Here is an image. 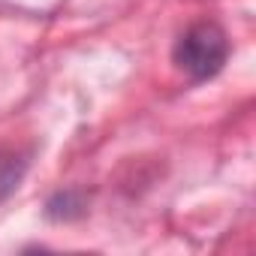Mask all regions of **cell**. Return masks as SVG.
I'll return each mask as SVG.
<instances>
[{
  "label": "cell",
  "mask_w": 256,
  "mask_h": 256,
  "mask_svg": "<svg viewBox=\"0 0 256 256\" xmlns=\"http://www.w3.org/2000/svg\"><path fill=\"white\" fill-rule=\"evenodd\" d=\"M229 60V36L217 22L190 24L172 46V64L190 82L214 78Z\"/></svg>",
  "instance_id": "obj_1"
},
{
  "label": "cell",
  "mask_w": 256,
  "mask_h": 256,
  "mask_svg": "<svg viewBox=\"0 0 256 256\" xmlns=\"http://www.w3.org/2000/svg\"><path fill=\"white\" fill-rule=\"evenodd\" d=\"M28 154L16 148H0V202H6L28 175Z\"/></svg>",
  "instance_id": "obj_2"
},
{
  "label": "cell",
  "mask_w": 256,
  "mask_h": 256,
  "mask_svg": "<svg viewBox=\"0 0 256 256\" xmlns=\"http://www.w3.org/2000/svg\"><path fill=\"white\" fill-rule=\"evenodd\" d=\"M46 214L52 220H72V217H82L84 214V199L78 190H60L48 199L46 205Z\"/></svg>",
  "instance_id": "obj_3"
}]
</instances>
